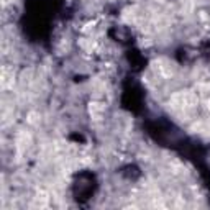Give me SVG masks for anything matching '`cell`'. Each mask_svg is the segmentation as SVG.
<instances>
[]
</instances>
